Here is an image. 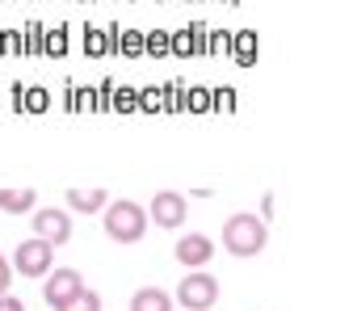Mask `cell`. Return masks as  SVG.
I'll list each match as a JSON object with an SVG mask.
<instances>
[{"mask_svg": "<svg viewBox=\"0 0 353 311\" xmlns=\"http://www.w3.org/2000/svg\"><path fill=\"white\" fill-rule=\"evenodd\" d=\"M270 240V228H265L261 214H232L223 223V248L232 257H256Z\"/></svg>", "mask_w": 353, "mask_h": 311, "instance_id": "1", "label": "cell"}, {"mask_svg": "<svg viewBox=\"0 0 353 311\" xmlns=\"http://www.w3.org/2000/svg\"><path fill=\"white\" fill-rule=\"evenodd\" d=\"M148 232V210L139 202H105V236L118 244H139Z\"/></svg>", "mask_w": 353, "mask_h": 311, "instance_id": "2", "label": "cell"}, {"mask_svg": "<svg viewBox=\"0 0 353 311\" xmlns=\"http://www.w3.org/2000/svg\"><path fill=\"white\" fill-rule=\"evenodd\" d=\"M51 261H55V244L30 236V240H21L17 252H13V270H17L21 278H47V274H51Z\"/></svg>", "mask_w": 353, "mask_h": 311, "instance_id": "3", "label": "cell"}, {"mask_svg": "<svg viewBox=\"0 0 353 311\" xmlns=\"http://www.w3.org/2000/svg\"><path fill=\"white\" fill-rule=\"evenodd\" d=\"M176 303H181V311H206L219 303V282L202 270H190L176 286Z\"/></svg>", "mask_w": 353, "mask_h": 311, "instance_id": "4", "label": "cell"}, {"mask_svg": "<svg viewBox=\"0 0 353 311\" xmlns=\"http://www.w3.org/2000/svg\"><path fill=\"white\" fill-rule=\"evenodd\" d=\"M34 236L47 244H68L72 240V214L59 206H42L34 210Z\"/></svg>", "mask_w": 353, "mask_h": 311, "instance_id": "5", "label": "cell"}, {"mask_svg": "<svg viewBox=\"0 0 353 311\" xmlns=\"http://www.w3.org/2000/svg\"><path fill=\"white\" fill-rule=\"evenodd\" d=\"M185 214H190V206H185V198L176 194V190H160L152 198V206H148V219H152L156 228H181Z\"/></svg>", "mask_w": 353, "mask_h": 311, "instance_id": "6", "label": "cell"}, {"mask_svg": "<svg viewBox=\"0 0 353 311\" xmlns=\"http://www.w3.org/2000/svg\"><path fill=\"white\" fill-rule=\"evenodd\" d=\"M172 257L185 265V270H202V265L214 257V244H210V236H181L176 240V248H172Z\"/></svg>", "mask_w": 353, "mask_h": 311, "instance_id": "7", "label": "cell"}, {"mask_svg": "<svg viewBox=\"0 0 353 311\" xmlns=\"http://www.w3.org/2000/svg\"><path fill=\"white\" fill-rule=\"evenodd\" d=\"M80 286H84V278H80L76 270H55V274H47V286H42V299H47L51 307H59V303H63V299H72Z\"/></svg>", "mask_w": 353, "mask_h": 311, "instance_id": "8", "label": "cell"}, {"mask_svg": "<svg viewBox=\"0 0 353 311\" xmlns=\"http://www.w3.org/2000/svg\"><path fill=\"white\" fill-rule=\"evenodd\" d=\"M256 47H261V42H256V34L252 30H240V34H232V59L240 63V68H252L256 63Z\"/></svg>", "mask_w": 353, "mask_h": 311, "instance_id": "9", "label": "cell"}, {"mask_svg": "<svg viewBox=\"0 0 353 311\" xmlns=\"http://www.w3.org/2000/svg\"><path fill=\"white\" fill-rule=\"evenodd\" d=\"M130 311H172V299L156 286H143L135 290V299H130Z\"/></svg>", "mask_w": 353, "mask_h": 311, "instance_id": "10", "label": "cell"}, {"mask_svg": "<svg viewBox=\"0 0 353 311\" xmlns=\"http://www.w3.org/2000/svg\"><path fill=\"white\" fill-rule=\"evenodd\" d=\"M13 106L17 110H30V114H42V110H47L51 106V93H47V88H13Z\"/></svg>", "mask_w": 353, "mask_h": 311, "instance_id": "11", "label": "cell"}, {"mask_svg": "<svg viewBox=\"0 0 353 311\" xmlns=\"http://www.w3.org/2000/svg\"><path fill=\"white\" fill-rule=\"evenodd\" d=\"M105 190H68V206L72 210H84V214H93V210H105Z\"/></svg>", "mask_w": 353, "mask_h": 311, "instance_id": "12", "label": "cell"}, {"mask_svg": "<svg viewBox=\"0 0 353 311\" xmlns=\"http://www.w3.org/2000/svg\"><path fill=\"white\" fill-rule=\"evenodd\" d=\"M38 194L34 190H0V210H9V214H21V210H34Z\"/></svg>", "mask_w": 353, "mask_h": 311, "instance_id": "13", "label": "cell"}, {"mask_svg": "<svg viewBox=\"0 0 353 311\" xmlns=\"http://www.w3.org/2000/svg\"><path fill=\"white\" fill-rule=\"evenodd\" d=\"M55 311H101V294L97 290H88V286H80L72 299H63Z\"/></svg>", "mask_w": 353, "mask_h": 311, "instance_id": "14", "label": "cell"}, {"mask_svg": "<svg viewBox=\"0 0 353 311\" xmlns=\"http://www.w3.org/2000/svg\"><path fill=\"white\" fill-rule=\"evenodd\" d=\"M114 47H118L122 55H130V59H139V55H143V34H139V30H122V34L114 38Z\"/></svg>", "mask_w": 353, "mask_h": 311, "instance_id": "15", "label": "cell"}, {"mask_svg": "<svg viewBox=\"0 0 353 311\" xmlns=\"http://www.w3.org/2000/svg\"><path fill=\"white\" fill-rule=\"evenodd\" d=\"M42 55H68V34H63V26H55V30L42 34Z\"/></svg>", "mask_w": 353, "mask_h": 311, "instance_id": "16", "label": "cell"}, {"mask_svg": "<svg viewBox=\"0 0 353 311\" xmlns=\"http://www.w3.org/2000/svg\"><path fill=\"white\" fill-rule=\"evenodd\" d=\"M110 51H114V38H105L101 30L84 34V55H110Z\"/></svg>", "mask_w": 353, "mask_h": 311, "instance_id": "17", "label": "cell"}, {"mask_svg": "<svg viewBox=\"0 0 353 311\" xmlns=\"http://www.w3.org/2000/svg\"><path fill=\"white\" fill-rule=\"evenodd\" d=\"M143 55H156V59H164V55H168V34H164V30L143 34Z\"/></svg>", "mask_w": 353, "mask_h": 311, "instance_id": "18", "label": "cell"}, {"mask_svg": "<svg viewBox=\"0 0 353 311\" xmlns=\"http://www.w3.org/2000/svg\"><path fill=\"white\" fill-rule=\"evenodd\" d=\"M110 106H114V110H139V93H135V88H126V84H122V88L114 84Z\"/></svg>", "mask_w": 353, "mask_h": 311, "instance_id": "19", "label": "cell"}, {"mask_svg": "<svg viewBox=\"0 0 353 311\" xmlns=\"http://www.w3.org/2000/svg\"><path fill=\"white\" fill-rule=\"evenodd\" d=\"M185 110L206 114L210 110V88H185Z\"/></svg>", "mask_w": 353, "mask_h": 311, "instance_id": "20", "label": "cell"}, {"mask_svg": "<svg viewBox=\"0 0 353 311\" xmlns=\"http://www.w3.org/2000/svg\"><path fill=\"white\" fill-rule=\"evenodd\" d=\"M232 51V34H206V55H228Z\"/></svg>", "mask_w": 353, "mask_h": 311, "instance_id": "21", "label": "cell"}, {"mask_svg": "<svg viewBox=\"0 0 353 311\" xmlns=\"http://www.w3.org/2000/svg\"><path fill=\"white\" fill-rule=\"evenodd\" d=\"M139 110H164V88H143V93H139Z\"/></svg>", "mask_w": 353, "mask_h": 311, "instance_id": "22", "label": "cell"}, {"mask_svg": "<svg viewBox=\"0 0 353 311\" xmlns=\"http://www.w3.org/2000/svg\"><path fill=\"white\" fill-rule=\"evenodd\" d=\"M164 110H185V84H168V93H164Z\"/></svg>", "mask_w": 353, "mask_h": 311, "instance_id": "23", "label": "cell"}, {"mask_svg": "<svg viewBox=\"0 0 353 311\" xmlns=\"http://www.w3.org/2000/svg\"><path fill=\"white\" fill-rule=\"evenodd\" d=\"M210 110H236V93H232V88H214V93H210Z\"/></svg>", "mask_w": 353, "mask_h": 311, "instance_id": "24", "label": "cell"}, {"mask_svg": "<svg viewBox=\"0 0 353 311\" xmlns=\"http://www.w3.org/2000/svg\"><path fill=\"white\" fill-rule=\"evenodd\" d=\"M26 51H30V55H42V30H38V26H30V38H26Z\"/></svg>", "mask_w": 353, "mask_h": 311, "instance_id": "25", "label": "cell"}, {"mask_svg": "<svg viewBox=\"0 0 353 311\" xmlns=\"http://www.w3.org/2000/svg\"><path fill=\"white\" fill-rule=\"evenodd\" d=\"M9 282H13V265H9L5 257H0V294L9 290Z\"/></svg>", "mask_w": 353, "mask_h": 311, "instance_id": "26", "label": "cell"}, {"mask_svg": "<svg viewBox=\"0 0 353 311\" xmlns=\"http://www.w3.org/2000/svg\"><path fill=\"white\" fill-rule=\"evenodd\" d=\"M21 34H5V55H21Z\"/></svg>", "mask_w": 353, "mask_h": 311, "instance_id": "27", "label": "cell"}, {"mask_svg": "<svg viewBox=\"0 0 353 311\" xmlns=\"http://www.w3.org/2000/svg\"><path fill=\"white\" fill-rule=\"evenodd\" d=\"M0 311H26V307H21V299H13V294H0Z\"/></svg>", "mask_w": 353, "mask_h": 311, "instance_id": "28", "label": "cell"}, {"mask_svg": "<svg viewBox=\"0 0 353 311\" xmlns=\"http://www.w3.org/2000/svg\"><path fill=\"white\" fill-rule=\"evenodd\" d=\"M0 55H5V34H0Z\"/></svg>", "mask_w": 353, "mask_h": 311, "instance_id": "29", "label": "cell"}]
</instances>
